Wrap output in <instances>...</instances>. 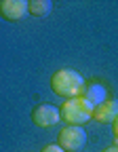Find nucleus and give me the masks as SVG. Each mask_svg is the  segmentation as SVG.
I'll return each mask as SVG.
<instances>
[{
	"label": "nucleus",
	"instance_id": "obj_11",
	"mask_svg": "<svg viewBox=\"0 0 118 152\" xmlns=\"http://www.w3.org/2000/svg\"><path fill=\"white\" fill-rule=\"evenodd\" d=\"M103 152H118V146H116V144H114V146H110V148H106V150H103Z\"/></svg>",
	"mask_w": 118,
	"mask_h": 152
},
{
	"label": "nucleus",
	"instance_id": "obj_1",
	"mask_svg": "<svg viewBox=\"0 0 118 152\" xmlns=\"http://www.w3.org/2000/svg\"><path fill=\"white\" fill-rule=\"evenodd\" d=\"M84 87H87L84 78L76 70H70V68L57 70L51 76V89H53V93L59 95V97H66V99H72V97L82 95Z\"/></svg>",
	"mask_w": 118,
	"mask_h": 152
},
{
	"label": "nucleus",
	"instance_id": "obj_10",
	"mask_svg": "<svg viewBox=\"0 0 118 152\" xmlns=\"http://www.w3.org/2000/svg\"><path fill=\"white\" fill-rule=\"evenodd\" d=\"M112 131H114V137H116V140H114V144L118 146V118L112 123Z\"/></svg>",
	"mask_w": 118,
	"mask_h": 152
},
{
	"label": "nucleus",
	"instance_id": "obj_9",
	"mask_svg": "<svg viewBox=\"0 0 118 152\" xmlns=\"http://www.w3.org/2000/svg\"><path fill=\"white\" fill-rule=\"evenodd\" d=\"M40 152H66V150L59 146V144H49V146H44Z\"/></svg>",
	"mask_w": 118,
	"mask_h": 152
},
{
	"label": "nucleus",
	"instance_id": "obj_3",
	"mask_svg": "<svg viewBox=\"0 0 118 152\" xmlns=\"http://www.w3.org/2000/svg\"><path fill=\"white\" fill-rule=\"evenodd\" d=\"M57 144L61 146L66 152H78V150L87 144V131L82 127L68 125V127H63L61 131H59Z\"/></svg>",
	"mask_w": 118,
	"mask_h": 152
},
{
	"label": "nucleus",
	"instance_id": "obj_6",
	"mask_svg": "<svg viewBox=\"0 0 118 152\" xmlns=\"http://www.w3.org/2000/svg\"><path fill=\"white\" fill-rule=\"evenodd\" d=\"M116 118H118V99H106L93 110V121L101 125H112Z\"/></svg>",
	"mask_w": 118,
	"mask_h": 152
},
{
	"label": "nucleus",
	"instance_id": "obj_8",
	"mask_svg": "<svg viewBox=\"0 0 118 152\" xmlns=\"http://www.w3.org/2000/svg\"><path fill=\"white\" fill-rule=\"evenodd\" d=\"M51 9H53L51 0H30V15L34 17H44L51 13Z\"/></svg>",
	"mask_w": 118,
	"mask_h": 152
},
{
	"label": "nucleus",
	"instance_id": "obj_7",
	"mask_svg": "<svg viewBox=\"0 0 118 152\" xmlns=\"http://www.w3.org/2000/svg\"><path fill=\"white\" fill-rule=\"evenodd\" d=\"M82 97H87L93 106H99L108 99L106 97V87L99 85V83H87V87L82 91Z\"/></svg>",
	"mask_w": 118,
	"mask_h": 152
},
{
	"label": "nucleus",
	"instance_id": "obj_4",
	"mask_svg": "<svg viewBox=\"0 0 118 152\" xmlns=\"http://www.w3.org/2000/svg\"><path fill=\"white\" fill-rule=\"evenodd\" d=\"M61 121V110L53 104H40L32 110V123L40 129H51Z\"/></svg>",
	"mask_w": 118,
	"mask_h": 152
},
{
	"label": "nucleus",
	"instance_id": "obj_2",
	"mask_svg": "<svg viewBox=\"0 0 118 152\" xmlns=\"http://www.w3.org/2000/svg\"><path fill=\"white\" fill-rule=\"evenodd\" d=\"M61 110V121L66 125H74V127H82L87 125L91 118H93V110L95 106L82 97V95H78V97H72V99H66L63 106L59 108Z\"/></svg>",
	"mask_w": 118,
	"mask_h": 152
},
{
	"label": "nucleus",
	"instance_id": "obj_5",
	"mask_svg": "<svg viewBox=\"0 0 118 152\" xmlns=\"http://www.w3.org/2000/svg\"><path fill=\"white\" fill-rule=\"evenodd\" d=\"M30 13V2L25 0H2L0 2V15L9 21H19Z\"/></svg>",
	"mask_w": 118,
	"mask_h": 152
}]
</instances>
